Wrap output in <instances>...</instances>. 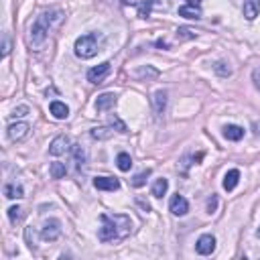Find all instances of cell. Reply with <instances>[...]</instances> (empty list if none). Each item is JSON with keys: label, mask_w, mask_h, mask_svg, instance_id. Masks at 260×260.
Returning a JSON list of instances; mask_svg holds the SVG:
<instances>
[{"label": "cell", "mask_w": 260, "mask_h": 260, "mask_svg": "<svg viewBox=\"0 0 260 260\" xmlns=\"http://www.w3.org/2000/svg\"><path fill=\"white\" fill-rule=\"evenodd\" d=\"M179 15L185 17V19H193V20H197V19H201V10H200V6H191V4H187V6H181V8H179Z\"/></svg>", "instance_id": "16"}, {"label": "cell", "mask_w": 260, "mask_h": 260, "mask_svg": "<svg viewBox=\"0 0 260 260\" xmlns=\"http://www.w3.org/2000/svg\"><path fill=\"white\" fill-rule=\"evenodd\" d=\"M254 80H256V83H258V88H260V69H256V71H254Z\"/></svg>", "instance_id": "33"}, {"label": "cell", "mask_w": 260, "mask_h": 260, "mask_svg": "<svg viewBox=\"0 0 260 260\" xmlns=\"http://www.w3.org/2000/svg\"><path fill=\"white\" fill-rule=\"evenodd\" d=\"M260 12V0H246L244 2V17L248 20H254Z\"/></svg>", "instance_id": "14"}, {"label": "cell", "mask_w": 260, "mask_h": 260, "mask_svg": "<svg viewBox=\"0 0 260 260\" xmlns=\"http://www.w3.org/2000/svg\"><path fill=\"white\" fill-rule=\"evenodd\" d=\"M207 209H209V212H214V209H216V197H212V200L207 201Z\"/></svg>", "instance_id": "31"}, {"label": "cell", "mask_w": 260, "mask_h": 260, "mask_svg": "<svg viewBox=\"0 0 260 260\" xmlns=\"http://www.w3.org/2000/svg\"><path fill=\"white\" fill-rule=\"evenodd\" d=\"M10 53V39H8V33L2 35V55L6 57Z\"/></svg>", "instance_id": "28"}, {"label": "cell", "mask_w": 260, "mask_h": 260, "mask_svg": "<svg viewBox=\"0 0 260 260\" xmlns=\"http://www.w3.org/2000/svg\"><path fill=\"white\" fill-rule=\"evenodd\" d=\"M256 234H258V238H260V228H258V232H256Z\"/></svg>", "instance_id": "35"}, {"label": "cell", "mask_w": 260, "mask_h": 260, "mask_svg": "<svg viewBox=\"0 0 260 260\" xmlns=\"http://www.w3.org/2000/svg\"><path fill=\"white\" fill-rule=\"evenodd\" d=\"M167 189H169V181H167L165 177H160V179H157L155 185H153V195L157 197V200H160V197L167 193Z\"/></svg>", "instance_id": "18"}, {"label": "cell", "mask_w": 260, "mask_h": 260, "mask_svg": "<svg viewBox=\"0 0 260 260\" xmlns=\"http://www.w3.org/2000/svg\"><path fill=\"white\" fill-rule=\"evenodd\" d=\"M92 136H94V139H98V140H106V139H110V136H112V130L106 128V126L92 128Z\"/></svg>", "instance_id": "22"}, {"label": "cell", "mask_w": 260, "mask_h": 260, "mask_svg": "<svg viewBox=\"0 0 260 260\" xmlns=\"http://www.w3.org/2000/svg\"><path fill=\"white\" fill-rule=\"evenodd\" d=\"M49 110H51V114H53L57 120H65V118L69 116V108H67L63 102H59V100L51 102V106H49Z\"/></svg>", "instance_id": "13"}, {"label": "cell", "mask_w": 260, "mask_h": 260, "mask_svg": "<svg viewBox=\"0 0 260 260\" xmlns=\"http://www.w3.org/2000/svg\"><path fill=\"white\" fill-rule=\"evenodd\" d=\"M108 73H110V63H108V61H104V63H100L98 67H92L88 71V80L92 83H104Z\"/></svg>", "instance_id": "8"}, {"label": "cell", "mask_w": 260, "mask_h": 260, "mask_svg": "<svg viewBox=\"0 0 260 260\" xmlns=\"http://www.w3.org/2000/svg\"><path fill=\"white\" fill-rule=\"evenodd\" d=\"M73 160H76V167H78V171H81L83 167H85V151L80 146V144H73Z\"/></svg>", "instance_id": "20"}, {"label": "cell", "mask_w": 260, "mask_h": 260, "mask_svg": "<svg viewBox=\"0 0 260 260\" xmlns=\"http://www.w3.org/2000/svg\"><path fill=\"white\" fill-rule=\"evenodd\" d=\"M65 173H67V169H65L63 163H53V165H51V177H53V179L65 177Z\"/></svg>", "instance_id": "25"}, {"label": "cell", "mask_w": 260, "mask_h": 260, "mask_svg": "<svg viewBox=\"0 0 260 260\" xmlns=\"http://www.w3.org/2000/svg\"><path fill=\"white\" fill-rule=\"evenodd\" d=\"M110 126H112V128H116L118 132H122V134H124V132H128V128H126V124H124V122H122L116 114H110Z\"/></svg>", "instance_id": "24"}, {"label": "cell", "mask_w": 260, "mask_h": 260, "mask_svg": "<svg viewBox=\"0 0 260 260\" xmlns=\"http://www.w3.org/2000/svg\"><path fill=\"white\" fill-rule=\"evenodd\" d=\"M27 114H29V108L27 106H19L15 110V116H27Z\"/></svg>", "instance_id": "30"}, {"label": "cell", "mask_w": 260, "mask_h": 260, "mask_svg": "<svg viewBox=\"0 0 260 260\" xmlns=\"http://www.w3.org/2000/svg\"><path fill=\"white\" fill-rule=\"evenodd\" d=\"M122 2H126V4H134L136 0H122Z\"/></svg>", "instance_id": "34"}, {"label": "cell", "mask_w": 260, "mask_h": 260, "mask_svg": "<svg viewBox=\"0 0 260 260\" xmlns=\"http://www.w3.org/2000/svg\"><path fill=\"white\" fill-rule=\"evenodd\" d=\"M177 39H179V41L195 39V31H191V29H187V27H181V29L177 31Z\"/></svg>", "instance_id": "26"}, {"label": "cell", "mask_w": 260, "mask_h": 260, "mask_svg": "<svg viewBox=\"0 0 260 260\" xmlns=\"http://www.w3.org/2000/svg\"><path fill=\"white\" fill-rule=\"evenodd\" d=\"M153 108H155V114L157 116H160L165 112V108H167V92H157L155 96H153Z\"/></svg>", "instance_id": "12"}, {"label": "cell", "mask_w": 260, "mask_h": 260, "mask_svg": "<svg viewBox=\"0 0 260 260\" xmlns=\"http://www.w3.org/2000/svg\"><path fill=\"white\" fill-rule=\"evenodd\" d=\"M169 209H171V214L173 216H185L189 212V203H187V200H185L183 195H173L171 197V201H169Z\"/></svg>", "instance_id": "7"}, {"label": "cell", "mask_w": 260, "mask_h": 260, "mask_svg": "<svg viewBox=\"0 0 260 260\" xmlns=\"http://www.w3.org/2000/svg\"><path fill=\"white\" fill-rule=\"evenodd\" d=\"M8 218H10L12 224H17V221L22 218V209L17 207V205H15V207H10V209H8Z\"/></svg>", "instance_id": "27"}, {"label": "cell", "mask_w": 260, "mask_h": 260, "mask_svg": "<svg viewBox=\"0 0 260 260\" xmlns=\"http://www.w3.org/2000/svg\"><path fill=\"white\" fill-rule=\"evenodd\" d=\"M238 181H240V171H238V169L228 171L226 177H224V189H226V191H232V189L238 185Z\"/></svg>", "instance_id": "15"}, {"label": "cell", "mask_w": 260, "mask_h": 260, "mask_svg": "<svg viewBox=\"0 0 260 260\" xmlns=\"http://www.w3.org/2000/svg\"><path fill=\"white\" fill-rule=\"evenodd\" d=\"M59 236H61V221L55 220V218L47 220L43 224V228H41V238L45 242H55Z\"/></svg>", "instance_id": "4"}, {"label": "cell", "mask_w": 260, "mask_h": 260, "mask_svg": "<svg viewBox=\"0 0 260 260\" xmlns=\"http://www.w3.org/2000/svg\"><path fill=\"white\" fill-rule=\"evenodd\" d=\"M94 187L100 191H116V189H120V181L114 177H96Z\"/></svg>", "instance_id": "9"}, {"label": "cell", "mask_w": 260, "mask_h": 260, "mask_svg": "<svg viewBox=\"0 0 260 260\" xmlns=\"http://www.w3.org/2000/svg\"><path fill=\"white\" fill-rule=\"evenodd\" d=\"M67 151H71V142L65 134H59L57 139H53L51 146H49V153H51L53 157H59V155H65Z\"/></svg>", "instance_id": "5"}, {"label": "cell", "mask_w": 260, "mask_h": 260, "mask_svg": "<svg viewBox=\"0 0 260 260\" xmlns=\"http://www.w3.org/2000/svg\"><path fill=\"white\" fill-rule=\"evenodd\" d=\"M27 134H29V124H27V122H17V124H10L8 126L10 140H22Z\"/></svg>", "instance_id": "11"}, {"label": "cell", "mask_w": 260, "mask_h": 260, "mask_svg": "<svg viewBox=\"0 0 260 260\" xmlns=\"http://www.w3.org/2000/svg\"><path fill=\"white\" fill-rule=\"evenodd\" d=\"M116 163H118V169L120 171H130V167H132V159H130V155L128 153H120L118 155V159H116Z\"/></svg>", "instance_id": "21"}, {"label": "cell", "mask_w": 260, "mask_h": 260, "mask_svg": "<svg viewBox=\"0 0 260 260\" xmlns=\"http://www.w3.org/2000/svg\"><path fill=\"white\" fill-rule=\"evenodd\" d=\"M61 19H63V12L57 10V8L41 12V15L35 19L33 27H31V43H33V47H41L45 43V39H47L49 31H51V27H55Z\"/></svg>", "instance_id": "2"}, {"label": "cell", "mask_w": 260, "mask_h": 260, "mask_svg": "<svg viewBox=\"0 0 260 260\" xmlns=\"http://www.w3.org/2000/svg\"><path fill=\"white\" fill-rule=\"evenodd\" d=\"M203 2V0H187V4H191V6H200Z\"/></svg>", "instance_id": "32"}, {"label": "cell", "mask_w": 260, "mask_h": 260, "mask_svg": "<svg viewBox=\"0 0 260 260\" xmlns=\"http://www.w3.org/2000/svg\"><path fill=\"white\" fill-rule=\"evenodd\" d=\"M98 53V35L96 33H88L80 37L76 41V55L81 59H90Z\"/></svg>", "instance_id": "3"}, {"label": "cell", "mask_w": 260, "mask_h": 260, "mask_svg": "<svg viewBox=\"0 0 260 260\" xmlns=\"http://www.w3.org/2000/svg\"><path fill=\"white\" fill-rule=\"evenodd\" d=\"M146 2H148V6H151V8H163V6H167L165 0H146Z\"/></svg>", "instance_id": "29"}, {"label": "cell", "mask_w": 260, "mask_h": 260, "mask_svg": "<svg viewBox=\"0 0 260 260\" xmlns=\"http://www.w3.org/2000/svg\"><path fill=\"white\" fill-rule=\"evenodd\" d=\"M114 106H116V96L114 94L106 92L102 96H98V100H96V110H98V112H106V110L114 108Z\"/></svg>", "instance_id": "10"}, {"label": "cell", "mask_w": 260, "mask_h": 260, "mask_svg": "<svg viewBox=\"0 0 260 260\" xmlns=\"http://www.w3.org/2000/svg\"><path fill=\"white\" fill-rule=\"evenodd\" d=\"M195 250L200 252L201 256L212 254V252L216 250V238L212 236V234H203V236H200V240H197Z\"/></svg>", "instance_id": "6"}, {"label": "cell", "mask_w": 260, "mask_h": 260, "mask_svg": "<svg viewBox=\"0 0 260 260\" xmlns=\"http://www.w3.org/2000/svg\"><path fill=\"white\" fill-rule=\"evenodd\" d=\"M224 136H226L228 140H240L242 136H244V128H240L236 124H230V126L224 128Z\"/></svg>", "instance_id": "19"}, {"label": "cell", "mask_w": 260, "mask_h": 260, "mask_svg": "<svg viewBox=\"0 0 260 260\" xmlns=\"http://www.w3.org/2000/svg\"><path fill=\"white\" fill-rule=\"evenodd\" d=\"M4 195L8 197V200H20V197L24 195V191H22L20 185H17V183H8L6 187H4Z\"/></svg>", "instance_id": "17"}, {"label": "cell", "mask_w": 260, "mask_h": 260, "mask_svg": "<svg viewBox=\"0 0 260 260\" xmlns=\"http://www.w3.org/2000/svg\"><path fill=\"white\" fill-rule=\"evenodd\" d=\"M102 228L98 232V238L102 242H120L130 236L132 221L126 214H102Z\"/></svg>", "instance_id": "1"}, {"label": "cell", "mask_w": 260, "mask_h": 260, "mask_svg": "<svg viewBox=\"0 0 260 260\" xmlns=\"http://www.w3.org/2000/svg\"><path fill=\"white\" fill-rule=\"evenodd\" d=\"M148 177H151V169H144L142 173H139V175L132 177V185H134V187H142Z\"/></svg>", "instance_id": "23"}]
</instances>
